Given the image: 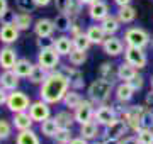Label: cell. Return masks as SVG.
<instances>
[{
    "instance_id": "cell-38",
    "label": "cell",
    "mask_w": 153,
    "mask_h": 144,
    "mask_svg": "<svg viewBox=\"0 0 153 144\" xmlns=\"http://www.w3.org/2000/svg\"><path fill=\"white\" fill-rule=\"evenodd\" d=\"M12 132H14V124H12V120L2 117L0 119V139L2 141H7L12 136Z\"/></svg>"
},
{
    "instance_id": "cell-40",
    "label": "cell",
    "mask_w": 153,
    "mask_h": 144,
    "mask_svg": "<svg viewBox=\"0 0 153 144\" xmlns=\"http://www.w3.org/2000/svg\"><path fill=\"white\" fill-rule=\"evenodd\" d=\"M16 9L19 12H29V14H33L38 9V4L34 0H16Z\"/></svg>"
},
{
    "instance_id": "cell-45",
    "label": "cell",
    "mask_w": 153,
    "mask_h": 144,
    "mask_svg": "<svg viewBox=\"0 0 153 144\" xmlns=\"http://www.w3.org/2000/svg\"><path fill=\"white\" fill-rule=\"evenodd\" d=\"M131 85L134 87V90H136V92H138V90H141V88H143V85H145V76L138 73L136 76L131 80Z\"/></svg>"
},
{
    "instance_id": "cell-36",
    "label": "cell",
    "mask_w": 153,
    "mask_h": 144,
    "mask_svg": "<svg viewBox=\"0 0 153 144\" xmlns=\"http://www.w3.org/2000/svg\"><path fill=\"white\" fill-rule=\"evenodd\" d=\"M66 58H68V63H70V65H73V66H82L83 63L87 61V51L73 49Z\"/></svg>"
},
{
    "instance_id": "cell-55",
    "label": "cell",
    "mask_w": 153,
    "mask_h": 144,
    "mask_svg": "<svg viewBox=\"0 0 153 144\" xmlns=\"http://www.w3.org/2000/svg\"><path fill=\"white\" fill-rule=\"evenodd\" d=\"M94 2H95V0H80V4H82L83 7H88L90 4H94Z\"/></svg>"
},
{
    "instance_id": "cell-15",
    "label": "cell",
    "mask_w": 153,
    "mask_h": 144,
    "mask_svg": "<svg viewBox=\"0 0 153 144\" xmlns=\"http://www.w3.org/2000/svg\"><path fill=\"white\" fill-rule=\"evenodd\" d=\"M33 31H34V34H36V37H49V36H53L55 31H56L55 21L46 19V17H41L38 21H34Z\"/></svg>"
},
{
    "instance_id": "cell-24",
    "label": "cell",
    "mask_w": 153,
    "mask_h": 144,
    "mask_svg": "<svg viewBox=\"0 0 153 144\" xmlns=\"http://www.w3.org/2000/svg\"><path fill=\"white\" fill-rule=\"evenodd\" d=\"M99 24L102 26V29H104V32L107 34V36H116V34L121 31V26H123L116 14H109L102 22H99Z\"/></svg>"
},
{
    "instance_id": "cell-2",
    "label": "cell",
    "mask_w": 153,
    "mask_h": 144,
    "mask_svg": "<svg viewBox=\"0 0 153 144\" xmlns=\"http://www.w3.org/2000/svg\"><path fill=\"white\" fill-rule=\"evenodd\" d=\"M114 88H116L114 82H109V80H104V78H97V80H94L92 83L88 85L87 95L95 105H100V104H107V100L111 98V93L114 92Z\"/></svg>"
},
{
    "instance_id": "cell-8",
    "label": "cell",
    "mask_w": 153,
    "mask_h": 144,
    "mask_svg": "<svg viewBox=\"0 0 153 144\" xmlns=\"http://www.w3.org/2000/svg\"><path fill=\"white\" fill-rule=\"evenodd\" d=\"M94 114H95V104H94L90 98H83L82 104L73 110V115H75V122L78 126H82L85 122L94 120Z\"/></svg>"
},
{
    "instance_id": "cell-28",
    "label": "cell",
    "mask_w": 153,
    "mask_h": 144,
    "mask_svg": "<svg viewBox=\"0 0 153 144\" xmlns=\"http://www.w3.org/2000/svg\"><path fill=\"white\" fill-rule=\"evenodd\" d=\"M16 144H41V139L34 129H26L16 134Z\"/></svg>"
},
{
    "instance_id": "cell-29",
    "label": "cell",
    "mask_w": 153,
    "mask_h": 144,
    "mask_svg": "<svg viewBox=\"0 0 153 144\" xmlns=\"http://www.w3.org/2000/svg\"><path fill=\"white\" fill-rule=\"evenodd\" d=\"M136 75H138V70L134 66H131L129 63L123 61L121 65H117V80L119 82H131Z\"/></svg>"
},
{
    "instance_id": "cell-59",
    "label": "cell",
    "mask_w": 153,
    "mask_h": 144,
    "mask_svg": "<svg viewBox=\"0 0 153 144\" xmlns=\"http://www.w3.org/2000/svg\"><path fill=\"white\" fill-rule=\"evenodd\" d=\"M152 43H153V41H152Z\"/></svg>"
},
{
    "instance_id": "cell-47",
    "label": "cell",
    "mask_w": 153,
    "mask_h": 144,
    "mask_svg": "<svg viewBox=\"0 0 153 144\" xmlns=\"http://www.w3.org/2000/svg\"><path fill=\"white\" fill-rule=\"evenodd\" d=\"M121 144H140L136 136H124L121 139Z\"/></svg>"
},
{
    "instance_id": "cell-22",
    "label": "cell",
    "mask_w": 153,
    "mask_h": 144,
    "mask_svg": "<svg viewBox=\"0 0 153 144\" xmlns=\"http://www.w3.org/2000/svg\"><path fill=\"white\" fill-rule=\"evenodd\" d=\"M55 49L58 51V54L63 58V56H68L73 51V39H71V36H68V34H61V36H58L55 41Z\"/></svg>"
},
{
    "instance_id": "cell-1",
    "label": "cell",
    "mask_w": 153,
    "mask_h": 144,
    "mask_svg": "<svg viewBox=\"0 0 153 144\" xmlns=\"http://www.w3.org/2000/svg\"><path fill=\"white\" fill-rule=\"evenodd\" d=\"M70 80L61 70H53L48 73V76L39 85V98L48 102L49 105H56L63 102V97L70 90Z\"/></svg>"
},
{
    "instance_id": "cell-48",
    "label": "cell",
    "mask_w": 153,
    "mask_h": 144,
    "mask_svg": "<svg viewBox=\"0 0 153 144\" xmlns=\"http://www.w3.org/2000/svg\"><path fill=\"white\" fill-rule=\"evenodd\" d=\"M145 105L153 112V90H150V93H146V97H145Z\"/></svg>"
},
{
    "instance_id": "cell-31",
    "label": "cell",
    "mask_w": 153,
    "mask_h": 144,
    "mask_svg": "<svg viewBox=\"0 0 153 144\" xmlns=\"http://www.w3.org/2000/svg\"><path fill=\"white\" fill-rule=\"evenodd\" d=\"M34 68V63L29 58H19L16 63V66L12 68L14 71L19 75L21 78H29V75H31V71H33Z\"/></svg>"
},
{
    "instance_id": "cell-44",
    "label": "cell",
    "mask_w": 153,
    "mask_h": 144,
    "mask_svg": "<svg viewBox=\"0 0 153 144\" xmlns=\"http://www.w3.org/2000/svg\"><path fill=\"white\" fill-rule=\"evenodd\" d=\"M82 32H85V31H83V26L80 24V21H78V19H75V21L71 22V27H70V36L73 37V36H78V34H82Z\"/></svg>"
},
{
    "instance_id": "cell-9",
    "label": "cell",
    "mask_w": 153,
    "mask_h": 144,
    "mask_svg": "<svg viewBox=\"0 0 153 144\" xmlns=\"http://www.w3.org/2000/svg\"><path fill=\"white\" fill-rule=\"evenodd\" d=\"M27 112L36 124H41L43 120L51 117V105H49L48 102H44L43 98H39V100H34L33 104H31Z\"/></svg>"
},
{
    "instance_id": "cell-18",
    "label": "cell",
    "mask_w": 153,
    "mask_h": 144,
    "mask_svg": "<svg viewBox=\"0 0 153 144\" xmlns=\"http://www.w3.org/2000/svg\"><path fill=\"white\" fill-rule=\"evenodd\" d=\"M19 83H21V76L14 70H2V73H0V87L2 88L12 92V90L19 88Z\"/></svg>"
},
{
    "instance_id": "cell-11",
    "label": "cell",
    "mask_w": 153,
    "mask_h": 144,
    "mask_svg": "<svg viewBox=\"0 0 153 144\" xmlns=\"http://www.w3.org/2000/svg\"><path fill=\"white\" fill-rule=\"evenodd\" d=\"M129 132V127H128V124H126L124 119H121L117 117L112 124H109L107 127H104L102 131V139H107V137H114V139H123L124 137V134Z\"/></svg>"
},
{
    "instance_id": "cell-37",
    "label": "cell",
    "mask_w": 153,
    "mask_h": 144,
    "mask_svg": "<svg viewBox=\"0 0 153 144\" xmlns=\"http://www.w3.org/2000/svg\"><path fill=\"white\" fill-rule=\"evenodd\" d=\"M71 139H73V131L71 129L60 127L58 132L55 134V137H53V143L55 144H70Z\"/></svg>"
},
{
    "instance_id": "cell-41",
    "label": "cell",
    "mask_w": 153,
    "mask_h": 144,
    "mask_svg": "<svg viewBox=\"0 0 153 144\" xmlns=\"http://www.w3.org/2000/svg\"><path fill=\"white\" fill-rule=\"evenodd\" d=\"M82 9H83V5L80 4V0H71V4L68 5L65 14H68V15L71 17V21H75V19H80Z\"/></svg>"
},
{
    "instance_id": "cell-54",
    "label": "cell",
    "mask_w": 153,
    "mask_h": 144,
    "mask_svg": "<svg viewBox=\"0 0 153 144\" xmlns=\"http://www.w3.org/2000/svg\"><path fill=\"white\" fill-rule=\"evenodd\" d=\"M105 144H121V139H114V137H107L104 139Z\"/></svg>"
},
{
    "instance_id": "cell-33",
    "label": "cell",
    "mask_w": 153,
    "mask_h": 144,
    "mask_svg": "<svg viewBox=\"0 0 153 144\" xmlns=\"http://www.w3.org/2000/svg\"><path fill=\"white\" fill-rule=\"evenodd\" d=\"M19 27V31H29V29L34 26V21H33V14L29 12H17L16 15V22H14Z\"/></svg>"
},
{
    "instance_id": "cell-51",
    "label": "cell",
    "mask_w": 153,
    "mask_h": 144,
    "mask_svg": "<svg viewBox=\"0 0 153 144\" xmlns=\"http://www.w3.org/2000/svg\"><path fill=\"white\" fill-rule=\"evenodd\" d=\"M9 10V2L7 0H0V17Z\"/></svg>"
},
{
    "instance_id": "cell-21",
    "label": "cell",
    "mask_w": 153,
    "mask_h": 144,
    "mask_svg": "<svg viewBox=\"0 0 153 144\" xmlns=\"http://www.w3.org/2000/svg\"><path fill=\"white\" fill-rule=\"evenodd\" d=\"M12 124H14V129H16L17 132L19 131H26V129H33V126L36 122L33 120V117L29 115V112H17L14 114L12 117Z\"/></svg>"
},
{
    "instance_id": "cell-27",
    "label": "cell",
    "mask_w": 153,
    "mask_h": 144,
    "mask_svg": "<svg viewBox=\"0 0 153 144\" xmlns=\"http://www.w3.org/2000/svg\"><path fill=\"white\" fill-rule=\"evenodd\" d=\"M97 75H99V78H104V80H109V82H116L117 80V66L112 65L111 61H104L99 66Z\"/></svg>"
},
{
    "instance_id": "cell-4",
    "label": "cell",
    "mask_w": 153,
    "mask_h": 144,
    "mask_svg": "<svg viewBox=\"0 0 153 144\" xmlns=\"http://www.w3.org/2000/svg\"><path fill=\"white\" fill-rule=\"evenodd\" d=\"M33 104V100L29 97L26 92H22V90H12L9 92V98H7V104L5 107L12 114H17V112H26L29 110V107Z\"/></svg>"
},
{
    "instance_id": "cell-57",
    "label": "cell",
    "mask_w": 153,
    "mask_h": 144,
    "mask_svg": "<svg viewBox=\"0 0 153 144\" xmlns=\"http://www.w3.org/2000/svg\"><path fill=\"white\" fill-rule=\"evenodd\" d=\"M150 87H152V90H153V76H152V80H150Z\"/></svg>"
},
{
    "instance_id": "cell-16",
    "label": "cell",
    "mask_w": 153,
    "mask_h": 144,
    "mask_svg": "<svg viewBox=\"0 0 153 144\" xmlns=\"http://www.w3.org/2000/svg\"><path fill=\"white\" fill-rule=\"evenodd\" d=\"M17 60V51L9 44H4V48L0 49V70H12L16 66Z\"/></svg>"
},
{
    "instance_id": "cell-25",
    "label": "cell",
    "mask_w": 153,
    "mask_h": 144,
    "mask_svg": "<svg viewBox=\"0 0 153 144\" xmlns=\"http://www.w3.org/2000/svg\"><path fill=\"white\" fill-rule=\"evenodd\" d=\"M83 97L80 95V90H75V88H70L68 92H66V95L63 97V105H65V109H68V110H75L76 107L82 104Z\"/></svg>"
},
{
    "instance_id": "cell-56",
    "label": "cell",
    "mask_w": 153,
    "mask_h": 144,
    "mask_svg": "<svg viewBox=\"0 0 153 144\" xmlns=\"http://www.w3.org/2000/svg\"><path fill=\"white\" fill-rule=\"evenodd\" d=\"M90 144H105V143H104V139H100V141H99V139H95V141H94V143H90Z\"/></svg>"
},
{
    "instance_id": "cell-46",
    "label": "cell",
    "mask_w": 153,
    "mask_h": 144,
    "mask_svg": "<svg viewBox=\"0 0 153 144\" xmlns=\"http://www.w3.org/2000/svg\"><path fill=\"white\" fill-rule=\"evenodd\" d=\"M55 2V9L58 12H66L68 5L71 4V0H53Z\"/></svg>"
},
{
    "instance_id": "cell-35",
    "label": "cell",
    "mask_w": 153,
    "mask_h": 144,
    "mask_svg": "<svg viewBox=\"0 0 153 144\" xmlns=\"http://www.w3.org/2000/svg\"><path fill=\"white\" fill-rule=\"evenodd\" d=\"M73 49H80V51H88L90 49V46H92V43H90V39L87 37V34L82 32L78 34V36H73Z\"/></svg>"
},
{
    "instance_id": "cell-13",
    "label": "cell",
    "mask_w": 153,
    "mask_h": 144,
    "mask_svg": "<svg viewBox=\"0 0 153 144\" xmlns=\"http://www.w3.org/2000/svg\"><path fill=\"white\" fill-rule=\"evenodd\" d=\"M134 93H136V90L131 85V82H119L114 88V95H116L117 104H124V105L134 98Z\"/></svg>"
},
{
    "instance_id": "cell-58",
    "label": "cell",
    "mask_w": 153,
    "mask_h": 144,
    "mask_svg": "<svg viewBox=\"0 0 153 144\" xmlns=\"http://www.w3.org/2000/svg\"><path fill=\"white\" fill-rule=\"evenodd\" d=\"M0 141H2V139H0Z\"/></svg>"
},
{
    "instance_id": "cell-3",
    "label": "cell",
    "mask_w": 153,
    "mask_h": 144,
    "mask_svg": "<svg viewBox=\"0 0 153 144\" xmlns=\"http://www.w3.org/2000/svg\"><path fill=\"white\" fill-rule=\"evenodd\" d=\"M123 41L126 46H133V48H141L146 49L148 46L152 44V34L148 32L146 29L138 27V26H129L123 34Z\"/></svg>"
},
{
    "instance_id": "cell-14",
    "label": "cell",
    "mask_w": 153,
    "mask_h": 144,
    "mask_svg": "<svg viewBox=\"0 0 153 144\" xmlns=\"http://www.w3.org/2000/svg\"><path fill=\"white\" fill-rule=\"evenodd\" d=\"M61 71L66 75V78L70 80V87L75 90H83L85 87V78H83V73L78 70V66H73V65H68V66H61Z\"/></svg>"
},
{
    "instance_id": "cell-19",
    "label": "cell",
    "mask_w": 153,
    "mask_h": 144,
    "mask_svg": "<svg viewBox=\"0 0 153 144\" xmlns=\"http://www.w3.org/2000/svg\"><path fill=\"white\" fill-rule=\"evenodd\" d=\"M100 129H102V126H99L95 120H90V122H85V124L80 126L78 134L82 137H85L87 141H95V139H99L102 136V131Z\"/></svg>"
},
{
    "instance_id": "cell-5",
    "label": "cell",
    "mask_w": 153,
    "mask_h": 144,
    "mask_svg": "<svg viewBox=\"0 0 153 144\" xmlns=\"http://www.w3.org/2000/svg\"><path fill=\"white\" fill-rule=\"evenodd\" d=\"M36 63H39L44 70L53 71L58 66H61V56L58 54V51L55 48H49V49H39Z\"/></svg>"
},
{
    "instance_id": "cell-34",
    "label": "cell",
    "mask_w": 153,
    "mask_h": 144,
    "mask_svg": "<svg viewBox=\"0 0 153 144\" xmlns=\"http://www.w3.org/2000/svg\"><path fill=\"white\" fill-rule=\"evenodd\" d=\"M48 70H44L39 63H34V68L33 71H31V75H29V82L33 85H41L46 80V76H48Z\"/></svg>"
},
{
    "instance_id": "cell-6",
    "label": "cell",
    "mask_w": 153,
    "mask_h": 144,
    "mask_svg": "<svg viewBox=\"0 0 153 144\" xmlns=\"http://www.w3.org/2000/svg\"><path fill=\"white\" fill-rule=\"evenodd\" d=\"M124 61L129 63L131 66H134L136 70H143L148 65V56L146 51L141 48H133V46H126L124 48Z\"/></svg>"
},
{
    "instance_id": "cell-23",
    "label": "cell",
    "mask_w": 153,
    "mask_h": 144,
    "mask_svg": "<svg viewBox=\"0 0 153 144\" xmlns=\"http://www.w3.org/2000/svg\"><path fill=\"white\" fill-rule=\"evenodd\" d=\"M116 15L119 19L121 24H126V26H129L136 21V15H138V10L134 9L133 5H124V7H117V12H116Z\"/></svg>"
},
{
    "instance_id": "cell-53",
    "label": "cell",
    "mask_w": 153,
    "mask_h": 144,
    "mask_svg": "<svg viewBox=\"0 0 153 144\" xmlns=\"http://www.w3.org/2000/svg\"><path fill=\"white\" fill-rule=\"evenodd\" d=\"M36 4H38V7H48L53 0H34Z\"/></svg>"
},
{
    "instance_id": "cell-43",
    "label": "cell",
    "mask_w": 153,
    "mask_h": 144,
    "mask_svg": "<svg viewBox=\"0 0 153 144\" xmlns=\"http://www.w3.org/2000/svg\"><path fill=\"white\" fill-rule=\"evenodd\" d=\"M16 15H17V12L9 9L4 15L0 17V24H14L16 22Z\"/></svg>"
},
{
    "instance_id": "cell-42",
    "label": "cell",
    "mask_w": 153,
    "mask_h": 144,
    "mask_svg": "<svg viewBox=\"0 0 153 144\" xmlns=\"http://www.w3.org/2000/svg\"><path fill=\"white\" fill-rule=\"evenodd\" d=\"M55 41L56 39L53 36H49V37H36V46H38V49H49V48H55Z\"/></svg>"
},
{
    "instance_id": "cell-26",
    "label": "cell",
    "mask_w": 153,
    "mask_h": 144,
    "mask_svg": "<svg viewBox=\"0 0 153 144\" xmlns=\"http://www.w3.org/2000/svg\"><path fill=\"white\" fill-rule=\"evenodd\" d=\"M55 120L58 122V126L63 127V129H71L73 127V124H76L75 115H73V110H68V109L56 112L55 114Z\"/></svg>"
},
{
    "instance_id": "cell-49",
    "label": "cell",
    "mask_w": 153,
    "mask_h": 144,
    "mask_svg": "<svg viewBox=\"0 0 153 144\" xmlns=\"http://www.w3.org/2000/svg\"><path fill=\"white\" fill-rule=\"evenodd\" d=\"M7 98H9V92H7L5 88H2V87H0V107L7 104Z\"/></svg>"
},
{
    "instance_id": "cell-30",
    "label": "cell",
    "mask_w": 153,
    "mask_h": 144,
    "mask_svg": "<svg viewBox=\"0 0 153 144\" xmlns=\"http://www.w3.org/2000/svg\"><path fill=\"white\" fill-rule=\"evenodd\" d=\"M58 129H60V126H58V122L55 120V117H49V119H46V120H43L39 124V132L48 139L55 137V134L58 132Z\"/></svg>"
},
{
    "instance_id": "cell-7",
    "label": "cell",
    "mask_w": 153,
    "mask_h": 144,
    "mask_svg": "<svg viewBox=\"0 0 153 144\" xmlns=\"http://www.w3.org/2000/svg\"><path fill=\"white\" fill-rule=\"evenodd\" d=\"M117 117H119V114H117V110H116L114 105H109V104H100V105L95 109L94 120L97 122L99 126L107 127V126H109V124H112Z\"/></svg>"
},
{
    "instance_id": "cell-17",
    "label": "cell",
    "mask_w": 153,
    "mask_h": 144,
    "mask_svg": "<svg viewBox=\"0 0 153 144\" xmlns=\"http://www.w3.org/2000/svg\"><path fill=\"white\" fill-rule=\"evenodd\" d=\"M19 36H21V31L16 24H2L0 26V43L2 44L12 46L14 43H17Z\"/></svg>"
},
{
    "instance_id": "cell-10",
    "label": "cell",
    "mask_w": 153,
    "mask_h": 144,
    "mask_svg": "<svg viewBox=\"0 0 153 144\" xmlns=\"http://www.w3.org/2000/svg\"><path fill=\"white\" fill-rule=\"evenodd\" d=\"M87 14H88V19L92 22H102L105 17L111 14V9H109V4L105 0H95L94 4L87 7Z\"/></svg>"
},
{
    "instance_id": "cell-12",
    "label": "cell",
    "mask_w": 153,
    "mask_h": 144,
    "mask_svg": "<svg viewBox=\"0 0 153 144\" xmlns=\"http://www.w3.org/2000/svg\"><path fill=\"white\" fill-rule=\"evenodd\" d=\"M124 48L126 44L123 37H117V36H107L105 41L102 43V51L111 58H117V56L124 54Z\"/></svg>"
},
{
    "instance_id": "cell-20",
    "label": "cell",
    "mask_w": 153,
    "mask_h": 144,
    "mask_svg": "<svg viewBox=\"0 0 153 144\" xmlns=\"http://www.w3.org/2000/svg\"><path fill=\"white\" fill-rule=\"evenodd\" d=\"M85 34H87V37L90 39V43H92V46H102V43L105 41V37H107V34L104 32V29H102V26L97 22H94L92 26H88L87 29H85Z\"/></svg>"
},
{
    "instance_id": "cell-52",
    "label": "cell",
    "mask_w": 153,
    "mask_h": 144,
    "mask_svg": "<svg viewBox=\"0 0 153 144\" xmlns=\"http://www.w3.org/2000/svg\"><path fill=\"white\" fill-rule=\"evenodd\" d=\"M117 7H124V5H131L133 0H112Z\"/></svg>"
},
{
    "instance_id": "cell-32",
    "label": "cell",
    "mask_w": 153,
    "mask_h": 144,
    "mask_svg": "<svg viewBox=\"0 0 153 144\" xmlns=\"http://www.w3.org/2000/svg\"><path fill=\"white\" fill-rule=\"evenodd\" d=\"M53 21H55L56 31H58L60 34H68V32H70V27H71V22H73V21H71V17L68 15V14L60 12Z\"/></svg>"
},
{
    "instance_id": "cell-39",
    "label": "cell",
    "mask_w": 153,
    "mask_h": 144,
    "mask_svg": "<svg viewBox=\"0 0 153 144\" xmlns=\"http://www.w3.org/2000/svg\"><path fill=\"white\" fill-rule=\"evenodd\" d=\"M140 144H153V127H143L136 132Z\"/></svg>"
},
{
    "instance_id": "cell-50",
    "label": "cell",
    "mask_w": 153,
    "mask_h": 144,
    "mask_svg": "<svg viewBox=\"0 0 153 144\" xmlns=\"http://www.w3.org/2000/svg\"><path fill=\"white\" fill-rule=\"evenodd\" d=\"M70 144H90V141H87V139L82 137V136H78V137H73V139H71Z\"/></svg>"
}]
</instances>
